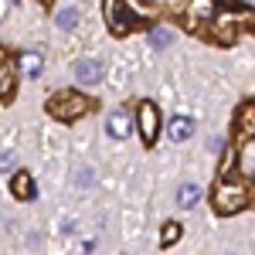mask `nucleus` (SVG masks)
Segmentation results:
<instances>
[{"mask_svg": "<svg viewBox=\"0 0 255 255\" xmlns=\"http://www.w3.org/2000/svg\"><path fill=\"white\" fill-rule=\"evenodd\" d=\"M157 20V7L143 0H106V24L116 38L133 34L136 27H146Z\"/></svg>", "mask_w": 255, "mask_h": 255, "instance_id": "1", "label": "nucleus"}, {"mask_svg": "<svg viewBox=\"0 0 255 255\" xmlns=\"http://www.w3.org/2000/svg\"><path fill=\"white\" fill-rule=\"evenodd\" d=\"M211 208H215V215L221 218H232L238 211H245L249 208V191H245V184L242 180H221L215 187V194H211Z\"/></svg>", "mask_w": 255, "mask_h": 255, "instance_id": "2", "label": "nucleus"}, {"mask_svg": "<svg viewBox=\"0 0 255 255\" xmlns=\"http://www.w3.org/2000/svg\"><path fill=\"white\" fill-rule=\"evenodd\" d=\"M92 106H96V102H92L89 96H82V92H75V89L55 92V96L48 99V113H51L55 119H61V123H72V119L85 116Z\"/></svg>", "mask_w": 255, "mask_h": 255, "instance_id": "3", "label": "nucleus"}, {"mask_svg": "<svg viewBox=\"0 0 255 255\" xmlns=\"http://www.w3.org/2000/svg\"><path fill=\"white\" fill-rule=\"evenodd\" d=\"M136 133L139 139L146 143V146H153L160 136V109L153 106V102H139L136 109Z\"/></svg>", "mask_w": 255, "mask_h": 255, "instance_id": "4", "label": "nucleus"}, {"mask_svg": "<svg viewBox=\"0 0 255 255\" xmlns=\"http://www.w3.org/2000/svg\"><path fill=\"white\" fill-rule=\"evenodd\" d=\"M106 133H109L113 139H126L129 133H133V116L123 113V109L109 113V119H106Z\"/></svg>", "mask_w": 255, "mask_h": 255, "instance_id": "5", "label": "nucleus"}, {"mask_svg": "<svg viewBox=\"0 0 255 255\" xmlns=\"http://www.w3.org/2000/svg\"><path fill=\"white\" fill-rule=\"evenodd\" d=\"M235 136L238 139H255V102H245L235 116Z\"/></svg>", "mask_w": 255, "mask_h": 255, "instance_id": "6", "label": "nucleus"}, {"mask_svg": "<svg viewBox=\"0 0 255 255\" xmlns=\"http://www.w3.org/2000/svg\"><path fill=\"white\" fill-rule=\"evenodd\" d=\"M14 72H17L14 58L0 48V102H3V99H10V92H14Z\"/></svg>", "mask_w": 255, "mask_h": 255, "instance_id": "7", "label": "nucleus"}, {"mask_svg": "<svg viewBox=\"0 0 255 255\" xmlns=\"http://www.w3.org/2000/svg\"><path fill=\"white\" fill-rule=\"evenodd\" d=\"M102 75H106V65H102L99 58H82V61H75V79L85 82V85L99 82Z\"/></svg>", "mask_w": 255, "mask_h": 255, "instance_id": "8", "label": "nucleus"}, {"mask_svg": "<svg viewBox=\"0 0 255 255\" xmlns=\"http://www.w3.org/2000/svg\"><path fill=\"white\" fill-rule=\"evenodd\" d=\"M10 194L17 197V201H34V197H38V191H34V177L31 174H14V180H10Z\"/></svg>", "mask_w": 255, "mask_h": 255, "instance_id": "9", "label": "nucleus"}, {"mask_svg": "<svg viewBox=\"0 0 255 255\" xmlns=\"http://www.w3.org/2000/svg\"><path fill=\"white\" fill-rule=\"evenodd\" d=\"M167 136L174 139V143H184V139H191V136H194V119H187V116L170 119V126H167Z\"/></svg>", "mask_w": 255, "mask_h": 255, "instance_id": "10", "label": "nucleus"}, {"mask_svg": "<svg viewBox=\"0 0 255 255\" xmlns=\"http://www.w3.org/2000/svg\"><path fill=\"white\" fill-rule=\"evenodd\" d=\"M20 72H24L27 79H38L41 72H44V58H41L38 51H27V55L20 58Z\"/></svg>", "mask_w": 255, "mask_h": 255, "instance_id": "11", "label": "nucleus"}, {"mask_svg": "<svg viewBox=\"0 0 255 255\" xmlns=\"http://www.w3.org/2000/svg\"><path fill=\"white\" fill-rule=\"evenodd\" d=\"M197 201H201V187H197V184H180L177 204H180V208H194Z\"/></svg>", "mask_w": 255, "mask_h": 255, "instance_id": "12", "label": "nucleus"}, {"mask_svg": "<svg viewBox=\"0 0 255 255\" xmlns=\"http://www.w3.org/2000/svg\"><path fill=\"white\" fill-rule=\"evenodd\" d=\"M75 24H79V10L75 7H61L55 14V27H61V31H72Z\"/></svg>", "mask_w": 255, "mask_h": 255, "instance_id": "13", "label": "nucleus"}, {"mask_svg": "<svg viewBox=\"0 0 255 255\" xmlns=\"http://www.w3.org/2000/svg\"><path fill=\"white\" fill-rule=\"evenodd\" d=\"M180 235H184V228H180L177 221H167V225H163V232H160V242H163V249L177 245V242H180Z\"/></svg>", "mask_w": 255, "mask_h": 255, "instance_id": "14", "label": "nucleus"}, {"mask_svg": "<svg viewBox=\"0 0 255 255\" xmlns=\"http://www.w3.org/2000/svg\"><path fill=\"white\" fill-rule=\"evenodd\" d=\"M170 41H174V31H167V27H153L150 31V44L153 48H167Z\"/></svg>", "mask_w": 255, "mask_h": 255, "instance_id": "15", "label": "nucleus"}, {"mask_svg": "<svg viewBox=\"0 0 255 255\" xmlns=\"http://www.w3.org/2000/svg\"><path fill=\"white\" fill-rule=\"evenodd\" d=\"M235 174V150H225V163H221V177Z\"/></svg>", "mask_w": 255, "mask_h": 255, "instance_id": "16", "label": "nucleus"}, {"mask_svg": "<svg viewBox=\"0 0 255 255\" xmlns=\"http://www.w3.org/2000/svg\"><path fill=\"white\" fill-rule=\"evenodd\" d=\"M14 163H17V157H14L10 150H7V153H0V174H3V170H10Z\"/></svg>", "mask_w": 255, "mask_h": 255, "instance_id": "17", "label": "nucleus"}, {"mask_svg": "<svg viewBox=\"0 0 255 255\" xmlns=\"http://www.w3.org/2000/svg\"><path fill=\"white\" fill-rule=\"evenodd\" d=\"M75 184H79V187H89V184H92V170H89V167L79 170V174H75Z\"/></svg>", "mask_w": 255, "mask_h": 255, "instance_id": "18", "label": "nucleus"}, {"mask_svg": "<svg viewBox=\"0 0 255 255\" xmlns=\"http://www.w3.org/2000/svg\"><path fill=\"white\" fill-rule=\"evenodd\" d=\"M41 3H51V0H41Z\"/></svg>", "mask_w": 255, "mask_h": 255, "instance_id": "19", "label": "nucleus"}]
</instances>
